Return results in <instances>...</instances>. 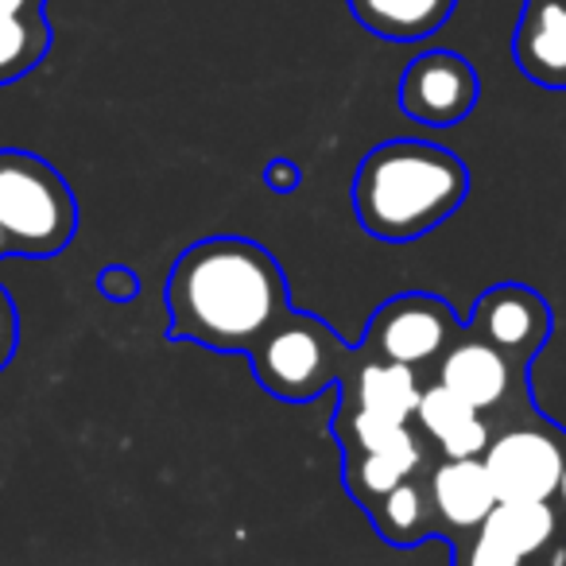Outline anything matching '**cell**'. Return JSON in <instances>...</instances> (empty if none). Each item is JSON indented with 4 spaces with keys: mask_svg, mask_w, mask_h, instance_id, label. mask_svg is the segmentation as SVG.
<instances>
[{
    "mask_svg": "<svg viewBox=\"0 0 566 566\" xmlns=\"http://www.w3.org/2000/svg\"><path fill=\"white\" fill-rule=\"evenodd\" d=\"M287 311V275L249 237H206L167 275V334L213 354L249 357Z\"/></svg>",
    "mask_w": 566,
    "mask_h": 566,
    "instance_id": "obj_1",
    "label": "cell"
},
{
    "mask_svg": "<svg viewBox=\"0 0 566 566\" xmlns=\"http://www.w3.org/2000/svg\"><path fill=\"white\" fill-rule=\"evenodd\" d=\"M470 195V171L450 148L427 140H388L361 159L354 213L377 241L403 244L439 229Z\"/></svg>",
    "mask_w": 566,
    "mask_h": 566,
    "instance_id": "obj_2",
    "label": "cell"
},
{
    "mask_svg": "<svg viewBox=\"0 0 566 566\" xmlns=\"http://www.w3.org/2000/svg\"><path fill=\"white\" fill-rule=\"evenodd\" d=\"M78 233L66 179L32 151H0V256H55Z\"/></svg>",
    "mask_w": 566,
    "mask_h": 566,
    "instance_id": "obj_3",
    "label": "cell"
},
{
    "mask_svg": "<svg viewBox=\"0 0 566 566\" xmlns=\"http://www.w3.org/2000/svg\"><path fill=\"white\" fill-rule=\"evenodd\" d=\"M361 349L346 346L323 318L287 311L249 354L252 373L275 400L307 403L346 380Z\"/></svg>",
    "mask_w": 566,
    "mask_h": 566,
    "instance_id": "obj_4",
    "label": "cell"
},
{
    "mask_svg": "<svg viewBox=\"0 0 566 566\" xmlns=\"http://www.w3.org/2000/svg\"><path fill=\"white\" fill-rule=\"evenodd\" d=\"M462 334L454 311L434 295H396L373 315L369 334L357 349L380 361L408 365V369H423V365L439 361L447 354L450 342Z\"/></svg>",
    "mask_w": 566,
    "mask_h": 566,
    "instance_id": "obj_5",
    "label": "cell"
},
{
    "mask_svg": "<svg viewBox=\"0 0 566 566\" xmlns=\"http://www.w3.org/2000/svg\"><path fill=\"white\" fill-rule=\"evenodd\" d=\"M481 97V82L470 59L458 51H423L400 74L396 105L403 117L427 128H450L473 113Z\"/></svg>",
    "mask_w": 566,
    "mask_h": 566,
    "instance_id": "obj_6",
    "label": "cell"
},
{
    "mask_svg": "<svg viewBox=\"0 0 566 566\" xmlns=\"http://www.w3.org/2000/svg\"><path fill=\"white\" fill-rule=\"evenodd\" d=\"M566 439L543 427H509L481 454L496 501H555L563 478Z\"/></svg>",
    "mask_w": 566,
    "mask_h": 566,
    "instance_id": "obj_7",
    "label": "cell"
},
{
    "mask_svg": "<svg viewBox=\"0 0 566 566\" xmlns=\"http://www.w3.org/2000/svg\"><path fill=\"white\" fill-rule=\"evenodd\" d=\"M470 331L501 349L512 365H527L551 334V307L524 283H496L473 303Z\"/></svg>",
    "mask_w": 566,
    "mask_h": 566,
    "instance_id": "obj_8",
    "label": "cell"
},
{
    "mask_svg": "<svg viewBox=\"0 0 566 566\" xmlns=\"http://www.w3.org/2000/svg\"><path fill=\"white\" fill-rule=\"evenodd\" d=\"M434 385L450 388L458 400H465L473 411H493L509 400L512 388V361L493 349L478 334H458L447 346V354L439 357V373Z\"/></svg>",
    "mask_w": 566,
    "mask_h": 566,
    "instance_id": "obj_9",
    "label": "cell"
},
{
    "mask_svg": "<svg viewBox=\"0 0 566 566\" xmlns=\"http://www.w3.org/2000/svg\"><path fill=\"white\" fill-rule=\"evenodd\" d=\"M427 493H431L434 524L458 535H473L496 509L493 481L481 458H442L431 470Z\"/></svg>",
    "mask_w": 566,
    "mask_h": 566,
    "instance_id": "obj_10",
    "label": "cell"
},
{
    "mask_svg": "<svg viewBox=\"0 0 566 566\" xmlns=\"http://www.w3.org/2000/svg\"><path fill=\"white\" fill-rule=\"evenodd\" d=\"M512 55L535 86L566 90V0H524Z\"/></svg>",
    "mask_w": 566,
    "mask_h": 566,
    "instance_id": "obj_11",
    "label": "cell"
},
{
    "mask_svg": "<svg viewBox=\"0 0 566 566\" xmlns=\"http://www.w3.org/2000/svg\"><path fill=\"white\" fill-rule=\"evenodd\" d=\"M338 388H342L338 403L377 411V416L400 419V423H411L419 396H423V385H419L416 369L396 365V361H380V357H369V354L357 357V365L346 373V380H342Z\"/></svg>",
    "mask_w": 566,
    "mask_h": 566,
    "instance_id": "obj_12",
    "label": "cell"
},
{
    "mask_svg": "<svg viewBox=\"0 0 566 566\" xmlns=\"http://www.w3.org/2000/svg\"><path fill=\"white\" fill-rule=\"evenodd\" d=\"M346 458V489L361 509L392 493L400 481L416 478L427 462V447L419 442L416 431L403 434L396 447L377 450V454H342Z\"/></svg>",
    "mask_w": 566,
    "mask_h": 566,
    "instance_id": "obj_13",
    "label": "cell"
},
{
    "mask_svg": "<svg viewBox=\"0 0 566 566\" xmlns=\"http://www.w3.org/2000/svg\"><path fill=\"white\" fill-rule=\"evenodd\" d=\"M458 0H349V12L369 35L392 43H416L450 20Z\"/></svg>",
    "mask_w": 566,
    "mask_h": 566,
    "instance_id": "obj_14",
    "label": "cell"
},
{
    "mask_svg": "<svg viewBox=\"0 0 566 566\" xmlns=\"http://www.w3.org/2000/svg\"><path fill=\"white\" fill-rule=\"evenodd\" d=\"M558 527H563V516L551 501H496L481 532L516 551L520 558H532L558 539Z\"/></svg>",
    "mask_w": 566,
    "mask_h": 566,
    "instance_id": "obj_15",
    "label": "cell"
},
{
    "mask_svg": "<svg viewBox=\"0 0 566 566\" xmlns=\"http://www.w3.org/2000/svg\"><path fill=\"white\" fill-rule=\"evenodd\" d=\"M373 527L380 532V539L392 543V547H416L427 535L434 532V509H431V493L419 481H400L392 493H385L380 501H373L369 509Z\"/></svg>",
    "mask_w": 566,
    "mask_h": 566,
    "instance_id": "obj_16",
    "label": "cell"
},
{
    "mask_svg": "<svg viewBox=\"0 0 566 566\" xmlns=\"http://www.w3.org/2000/svg\"><path fill=\"white\" fill-rule=\"evenodd\" d=\"M48 48H51V28L43 12L0 17V86L24 78L32 66H40Z\"/></svg>",
    "mask_w": 566,
    "mask_h": 566,
    "instance_id": "obj_17",
    "label": "cell"
},
{
    "mask_svg": "<svg viewBox=\"0 0 566 566\" xmlns=\"http://www.w3.org/2000/svg\"><path fill=\"white\" fill-rule=\"evenodd\" d=\"M473 416H481V411H473L465 400H458L450 388L431 385V388H423V396H419V403H416V416L411 419H419L423 434L439 447L442 439H450V434H454L462 423H470Z\"/></svg>",
    "mask_w": 566,
    "mask_h": 566,
    "instance_id": "obj_18",
    "label": "cell"
},
{
    "mask_svg": "<svg viewBox=\"0 0 566 566\" xmlns=\"http://www.w3.org/2000/svg\"><path fill=\"white\" fill-rule=\"evenodd\" d=\"M489 439H493V431H489V423L481 416H473L470 423L458 427L450 439L439 442V454L442 458H481L489 447Z\"/></svg>",
    "mask_w": 566,
    "mask_h": 566,
    "instance_id": "obj_19",
    "label": "cell"
},
{
    "mask_svg": "<svg viewBox=\"0 0 566 566\" xmlns=\"http://www.w3.org/2000/svg\"><path fill=\"white\" fill-rule=\"evenodd\" d=\"M462 566H524V558L516 551H509L504 543H496L489 532H473V543L465 547Z\"/></svg>",
    "mask_w": 566,
    "mask_h": 566,
    "instance_id": "obj_20",
    "label": "cell"
},
{
    "mask_svg": "<svg viewBox=\"0 0 566 566\" xmlns=\"http://www.w3.org/2000/svg\"><path fill=\"white\" fill-rule=\"evenodd\" d=\"M97 287H102V295L113 303H128V300L140 295V280H136V272H128L125 264L105 268V272L97 275Z\"/></svg>",
    "mask_w": 566,
    "mask_h": 566,
    "instance_id": "obj_21",
    "label": "cell"
},
{
    "mask_svg": "<svg viewBox=\"0 0 566 566\" xmlns=\"http://www.w3.org/2000/svg\"><path fill=\"white\" fill-rule=\"evenodd\" d=\"M17 342H20V318H17V307H12L9 292L0 287V369L12 361L17 354Z\"/></svg>",
    "mask_w": 566,
    "mask_h": 566,
    "instance_id": "obj_22",
    "label": "cell"
},
{
    "mask_svg": "<svg viewBox=\"0 0 566 566\" xmlns=\"http://www.w3.org/2000/svg\"><path fill=\"white\" fill-rule=\"evenodd\" d=\"M264 182L272 195H292V190L300 187V167H295L292 159H272V164L264 167Z\"/></svg>",
    "mask_w": 566,
    "mask_h": 566,
    "instance_id": "obj_23",
    "label": "cell"
},
{
    "mask_svg": "<svg viewBox=\"0 0 566 566\" xmlns=\"http://www.w3.org/2000/svg\"><path fill=\"white\" fill-rule=\"evenodd\" d=\"M28 12H43V0H0V17H28Z\"/></svg>",
    "mask_w": 566,
    "mask_h": 566,
    "instance_id": "obj_24",
    "label": "cell"
},
{
    "mask_svg": "<svg viewBox=\"0 0 566 566\" xmlns=\"http://www.w3.org/2000/svg\"><path fill=\"white\" fill-rule=\"evenodd\" d=\"M555 509H558V516L566 520V458H563V478H558V489H555Z\"/></svg>",
    "mask_w": 566,
    "mask_h": 566,
    "instance_id": "obj_25",
    "label": "cell"
}]
</instances>
